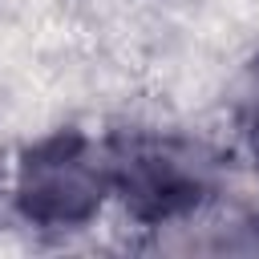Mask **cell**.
Masks as SVG:
<instances>
[{"label": "cell", "instance_id": "cell-1", "mask_svg": "<svg viewBox=\"0 0 259 259\" xmlns=\"http://www.w3.org/2000/svg\"><path fill=\"white\" fill-rule=\"evenodd\" d=\"M109 186H113L109 158L93 150L81 134H61L28 154V162L20 166L16 198L28 219L49 227H73L101 206Z\"/></svg>", "mask_w": 259, "mask_h": 259}, {"label": "cell", "instance_id": "cell-2", "mask_svg": "<svg viewBox=\"0 0 259 259\" xmlns=\"http://www.w3.org/2000/svg\"><path fill=\"white\" fill-rule=\"evenodd\" d=\"M109 166L125 206L146 223L186 214L206 190V166L194 158V150L178 142H138L109 154Z\"/></svg>", "mask_w": 259, "mask_h": 259}]
</instances>
